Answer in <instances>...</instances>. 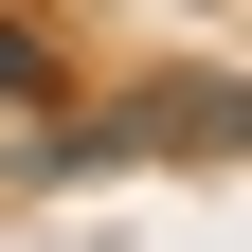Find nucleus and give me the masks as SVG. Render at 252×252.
<instances>
[{"label":"nucleus","mask_w":252,"mask_h":252,"mask_svg":"<svg viewBox=\"0 0 252 252\" xmlns=\"http://www.w3.org/2000/svg\"><path fill=\"white\" fill-rule=\"evenodd\" d=\"M0 90H54V54H36V36H18V18H0Z\"/></svg>","instance_id":"nucleus-1"}]
</instances>
